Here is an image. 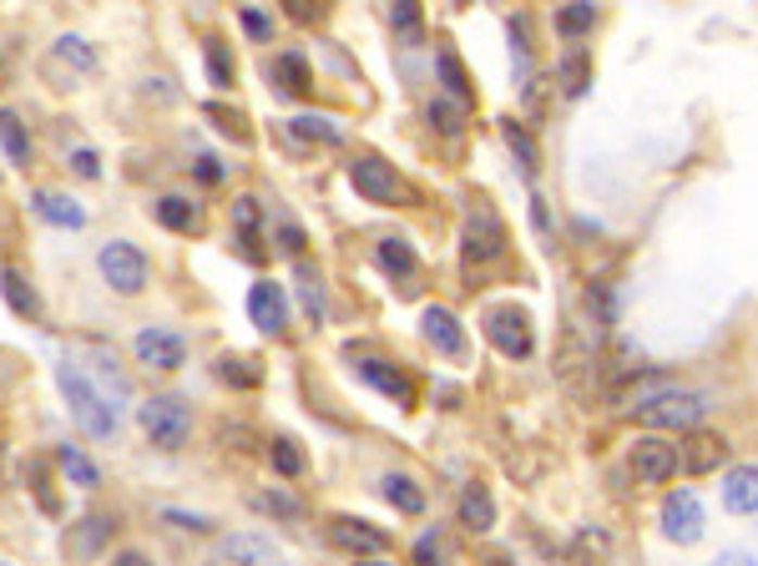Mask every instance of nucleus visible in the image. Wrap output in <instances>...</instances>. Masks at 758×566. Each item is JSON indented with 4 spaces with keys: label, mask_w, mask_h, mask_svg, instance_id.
I'll use <instances>...</instances> for the list:
<instances>
[{
    "label": "nucleus",
    "mask_w": 758,
    "mask_h": 566,
    "mask_svg": "<svg viewBox=\"0 0 758 566\" xmlns=\"http://www.w3.org/2000/svg\"><path fill=\"white\" fill-rule=\"evenodd\" d=\"M430 122H435L445 137H460V131H466V102H430Z\"/></svg>",
    "instance_id": "42"
},
{
    "label": "nucleus",
    "mask_w": 758,
    "mask_h": 566,
    "mask_svg": "<svg viewBox=\"0 0 758 566\" xmlns=\"http://www.w3.org/2000/svg\"><path fill=\"white\" fill-rule=\"evenodd\" d=\"M485 339L506 354V360H526L536 339H531V319H526L521 309H491L485 314Z\"/></svg>",
    "instance_id": "8"
},
{
    "label": "nucleus",
    "mask_w": 758,
    "mask_h": 566,
    "mask_svg": "<svg viewBox=\"0 0 758 566\" xmlns=\"http://www.w3.org/2000/svg\"><path fill=\"white\" fill-rule=\"evenodd\" d=\"M415 566H445V541H440L435 531H425V537L415 541Z\"/></svg>",
    "instance_id": "45"
},
{
    "label": "nucleus",
    "mask_w": 758,
    "mask_h": 566,
    "mask_svg": "<svg viewBox=\"0 0 758 566\" xmlns=\"http://www.w3.org/2000/svg\"><path fill=\"white\" fill-rule=\"evenodd\" d=\"M375 263L390 278H409L415 268H420V259H415V248H409L405 238H379V243H375Z\"/></svg>",
    "instance_id": "25"
},
{
    "label": "nucleus",
    "mask_w": 758,
    "mask_h": 566,
    "mask_svg": "<svg viewBox=\"0 0 758 566\" xmlns=\"http://www.w3.org/2000/svg\"><path fill=\"white\" fill-rule=\"evenodd\" d=\"M379 486H384V501H390L394 511H405V516H420V511H425V491L415 486V476H394V470H390Z\"/></svg>",
    "instance_id": "30"
},
{
    "label": "nucleus",
    "mask_w": 758,
    "mask_h": 566,
    "mask_svg": "<svg viewBox=\"0 0 758 566\" xmlns=\"http://www.w3.org/2000/svg\"><path fill=\"white\" fill-rule=\"evenodd\" d=\"M455 516H460V526H466V531H476V537L496 526V501H491V491H485L481 480H470L466 491H460V506H455Z\"/></svg>",
    "instance_id": "21"
},
{
    "label": "nucleus",
    "mask_w": 758,
    "mask_h": 566,
    "mask_svg": "<svg viewBox=\"0 0 758 566\" xmlns=\"http://www.w3.org/2000/svg\"><path fill=\"white\" fill-rule=\"evenodd\" d=\"M586 76H592L586 56H582V51H571V56L561 61V81H567V97H582V91H586Z\"/></svg>",
    "instance_id": "43"
},
{
    "label": "nucleus",
    "mask_w": 758,
    "mask_h": 566,
    "mask_svg": "<svg viewBox=\"0 0 758 566\" xmlns=\"http://www.w3.org/2000/svg\"><path fill=\"white\" fill-rule=\"evenodd\" d=\"M723 506L738 516H758V465H733L723 476Z\"/></svg>",
    "instance_id": "19"
},
{
    "label": "nucleus",
    "mask_w": 758,
    "mask_h": 566,
    "mask_svg": "<svg viewBox=\"0 0 758 566\" xmlns=\"http://www.w3.org/2000/svg\"><path fill=\"white\" fill-rule=\"evenodd\" d=\"M289 131L299 137V142H319V147H339V142H344V131H339L329 116H319V112H299L289 122Z\"/></svg>",
    "instance_id": "28"
},
{
    "label": "nucleus",
    "mask_w": 758,
    "mask_h": 566,
    "mask_svg": "<svg viewBox=\"0 0 758 566\" xmlns=\"http://www.w3.org/2000/svg\"><path fill=\"white\" fill-rule=\"evenodd\" d=\"M253 506H258L263 516H278V521H299V516H304V506H299L289 491H258Z\"/></svg>",
    "instance_id": "40"
},
{
    "label": "nucleus",
    "mask_w": 758,
    "mask_h": 566,
    "mask_svg": "<svg viewBox=\"0 0 758 566\" xmlns=\"http://www.w3.org/2000/svg\"><path fill=\"white\" fill-rule=\"evenodd\" d=\"M708 410H713V394L672 385L668 394H657L653 405H642V410H637V420L647 425V430H693V425H698Z\"/></svg>",
    "instance_id": "3"
},
{
    "label": "nucleus",
    "mask_w": 758,
    "mask_h": 566,
    "mask_svg": "<svg viewBox=\"0 0 758 566\" xmlns=\"http://www.w3.org/2000/svg\"><path fill=\"white\" fill-rule=\"evenodd\" d=\"M162 521L182 526V531H207V516H188V511H162Z\"/></svg>",
    "instance_id": "51"
},
{
    "label": "nucleus",
    "mask_w": 758,
    "mask_h": 566,
    "mask_svg": "<svg viewBox=\"0 0 758 566\" xmlns=\"http://www.w3.org/2000/svg\"><path fill=\"white\" fill-rule=\"evenodd\" d=\"M157 223L167 232H198L203 228V207L192 203V198H177V192H167V198H157Z\"/></svg>",
    "instance_id": "23"
},
{
    "label": "nucleus",
    "mask_w": 758,
    "mask_h": 566,
    "mask_svg": "<svg viewBox=\"0 0 758 566\" xmlns=\"http://www.w3.org/2000/svg\"><path fill=\"white\" fill-rule=\"evenodd\" d=\"M97 268H102V278L112 284L117 293H142L147 289V253L137 243H127V238H112V243L97 253Z\"/></svg>",
    "instance_id": "5"
},
{
    "label": "nucleus",
    "mask_w": 758,
    "mask_h": 566,
    "mask_svg": "<svg viewBox=\"0 0 758 566\" xmlns=\"http://www.w3.org/2000/svg\"><path fill=\"white\" fill-rule=\"evenodd\" d=\"M72 360L87 369L91 385H97V390L112 400V410L122 415V410H127V400H131V385H127V375L117 369V354H112L106 344H97V339H81V344L72 349Z\"/></svg>",
    "instance_id": "4"
},
{
    "label": "nucleus",
    "mask_w": 758,
    "mask_h": 566,
    "mask_svg": "<svg viewBox=\"0 0 758 566\" xmlns=\"http://www.w3.org/2000/svg\"><path fill=\"white\" fill-rule=\"evenodd\" d=\"M203 116H213V127L223 131V137H233V142H249L253 131H249V116L238 112V106H223V102H207Z\"/></svg>",
    "instance_id": "37"
},
{
    "label": "nucleus",
    "mask_w": 758,
    "mask_h": 566,
    "mask_svg": "<svg viewBox=\"0 0 758 566\" xmlns=\"http://www.w3.org/2000/svg\"><path fill=\"white\" fill-rule=\"evenodd\" d=\"M218 379L223 385H233V390H253L263 379V369H258V360H249V354H218Z\"/></svg>",
    "instance_id": "32"
},
{
    "label": "nucleus",
    "mask_w": 758,
    "mask_h": 566,
    "mask_svg": "<svg viewBox=\"0 0 758 566\" xmlns=\"http://www.w3.org/2000/svg\"><path fill=\"white\" fill-rule=\"evenodd\" d=\"M501 131H506V142H510V152H516V162H521L526 173H536V167H541V162H536V142L526 137L521 122H501Z\"/></svg>",
    "instance_id": "41"
},
{
    "label": "nucleus",
    "mask_w": 758,
    "mask_h": 566,
    "mask_svg": "<svg viewBox=\"0 0 758 566\" xmlns=\"http://www.w3.org/2000/svg\"><path fill=\"white\" fill-rule=\"evenodd\" d=\"M293 278H299V304H304V314L319 324L324 319V278H319V268H314L308 259H299Z\"/></svg>",
    "instance_id": "31"
},
{
    "label": "nucleus",
    "mask_w": 758,
    "mask_h": 566,
    "mask_svg": "<svg viewBox=\"0 0 758 566\" xmlns=\"http://www.w3.org/2000/svg\"><path fill=\"white\" fill-rule=\"evenodd\" d=\"M354 369H359V379H365L369 390H379L384 400H394L400 410L415 405V385H409L405 369H394V364H384V360H359Z\"/></svg>",
    "instance_id": "15"
},
{
    "label": "nucleus",
    "mask_w": 758,
    "mask_h": 566,
    "mask_svg": "<svg viewBox=\"0 0 758 566\" xmlns=\"http://www.w3.org/2000/svg\"><path fill=\"white\" fill-rule=\"evenodd\" d=\"M662 531L672 541H698L703 537V501L693 491H668L662 495Z\"/></svg>",
    "instance_id": "13"
},
{
    "label": "nucleus",
    "mask_w": 758,
    "mask_h": 566,
    "mask_svg": "<svg viewBox=\"0 0 758 566\" xmlns=\"http://www.w3.org/2000/svg\"><path fill=\"white\" fill-rule=\"evenodd\" d=\"M597 26V5H592V0H571L567 11L556 15V30H561V36H582V30H592Z\"/></svg>",
    "instance_id": "39"
},
{
    "label": "nucleus",
    "mask_w": 758,
    "mask_h": 566,
    "mask_svg": "<svg viewBox=\"0 0 758 566\" xmlns=\"http://www.w3.org/2000/svg\"><path fill=\"white\" fill-rule=\"evenodd\" d=\"M420 335L430 339L445 360H460V354H466V329H460V319H455L451 309H425V314H420Z\"/></svg>",
    "instance_id": "17"
},
{
    "label": "nucleus",
    "mask_w": 758,
    "mask_h": 566,
    "mask_svg": "<svg viewBox=\"0 0 758 566\" xmlns=\"http://www.w3.org/2000/svg\"><path fill=\"white\" fill-rule=\"evenodd\" d=\"M56 385H61V394H66V410H72V420L81 425V436H91V440H112V436H117L122 415L112 410V400H106V394L91 385V375L72 360V354L56 364Z\"/></svg>",
    "instance_id": "1"
},
{
    "label": "nucleus",
    "mask_w": 758,
    "mask_h": 566,
    "mask_svg": "<svg viewBox=\"0 0 758 566\" xmlns=\"http://www.w3.org/2000/svg\"><path fill=\"white\" fill-rule=\"evenodd\" d=\"M329 541H334L339 552H350V556H379V552H390V537H384L379 526L359 521V516H329Z\"/></svg>",
    "instance_id": "10"
},
{
    "label": "nucleus",
    "mask_w": 758,
    "mask_h": 566,
    "mask_svg": "<svg viewBox=\"0 0 758 566\" xmlns=\"http://www.w3.org/2000/svg\"><path fill=\"white\" fill-rule=\"evenodd\" d=\"M30 207H36L46 223H56V228H81V223H87V213H81L66 192H51V188L30 192Z\"/></svg>",
    "instance_id": "24"
},
{
    "label": "nucleus",
    "mask_w": 758,
    "mask_h": 566,
    "mask_svg": "<svg viewBox=\"0 0 758 566\" xmlns=\"http://www.w3.org/2000/svg\"><path fill=\"white\" fill-rule=\"evenodd\" d=\"M192 173L203 177V183H223V167H218V158H207V152H198V158H192Z\"/></svg>",
    "instance_id": "50"
},
{
    "label": "nucleus",
    "mask_w": 758,
    "mask_h": 566,
    "mask_svg": "<svg viewBox=\"0 0 758 566\" xmlns=\"http://www.w3.org/2000/svg\"><path fill=\"white\" fill-rule=\"evenodd\" d=\"M440 81H445V91H451L455 102H466L470 106V97H476V87H470L466 81V66H460V56H455V51H440Z\"/></svg>",
    "instance_id": "36"
},
{
    "label": "nucleus",
    "mask_w": 758,
    "mask_h": 566,
    "mask_svg": "<svg viewBox=\"0 0 758 566\" xmlns=\"http://www.w3.org/2000/svg\"><path fill=\"white\" fill-rule=\"evenodd\" d=\"M66 167H72L76 177H87V183H97V177H102V158H97L91 147H76L72 158H66Z\"/></svg>",
    "instance_id": "46"
},
{
    "label": "nucleus",
    "mask_w": 758,
    "mask_h": 566,
    "mask_svg": "<svg viewBox=\"0 0 758 566\" xmlns=\"http://www.w3.org/2000/svg\"><path fill=\"white\" fill-rule=\"evenodd\" d=\"M632 470H637L642 486H662V480L678 476V445H668L662 436H642L632 445Z\"/></svg>",
    "instance_id": "11"
},
{
    "label": "nucleus",
    "mask_w": 758,
    "mask_h": 566,
    "mask_svg": "<svg viewBox=\"0 0 758 566\" xmlns=\"http://www.w3.org/2000/svg\"><path fill=\"white\" fill-rule=\"evenodd\" d=\"M460 253H466V263H491L506 253V228H501V218L485 203L466 218V248Z\"/></svg>",
    "instance_id": "9"
},
{
    "label": "nucleus",
    "mask_w": 758,
    "mask_h": 566,
    "mask_svg": "<svg viewBox=\"0 0 758 566\" xmlns=\"http://www.w3.org/2000/svg\"><path fill=\"white\" fill-rule=\"evenodd\" d=\"M0 299H5V304H11V314H21V319H30V324H41V319H46L41 293L30 289L26 278L15 274V268H0Z\"/></svg>",
    "instance_id": "20"
},
{
    "label": "nucleus",
    "mask_w": 758,
    "mask_h": 566,
    "mask_svg": "<svg viewBox=\"0 0 758 566\" xmlns=\"http://www.w3.org/2000/svg\"><path fill=\"white\" fill-rule=\"evenodd\" d=\"M56 465L72 476V486H81V491H97V486H102V470H97V461H91L81 445H61Z\"/></svg>",
    "instance_id": "27"
},
{
    "label": "nucleus",
    "mask_w": 758,
    "mask_h": 566,
    "mask_svg": "<svg viewBox=\"0 0 758 566\" xmlns=\"http://www.w3.org/2000/svg\"><path fill=\"white\" fill-rule=\"evenodd\" d=\"M238 21H243V30H249V41H274V21H268L263 11L243 5V11H238Z\"/></svg>",
    "instance_id": "47"
},
{
    "label": "nucleus",
    "mask_w": 758,
    "mask_h": 566,
    "mask_svg": "<svg viewBox=\"0 0 758 566\" xmlns=\"http://www.w3.org/2000/svg\"><path fill=\"white\" fill-rule=\"evenodd\" d=\"M354 566H384V562H354Z\"/></svg>",
    "instance_id": "54"
},
{
    "label": "nucleus",
    "mask_w": 758,
    "mask_h": 566,
    "mask_svg": "<svg viewBox=\"0 0 758 566\" xmlns=\"http://www.w3.org/2000/svg\"><path fill=\"white\" fill-rule=\"evenodd\" d=\"M708 566H758V556L754 552H718Z\"/></svg>",
    "instance_id": "52"
},
{
    "label": "nucleus",
    "mask_w": 758,
    "mask_h": 566,
    "mask_svg": "<svg viewBox=\"0 0 758 566\" xmlns=\"http://www.w3.org/2000/svg\"><path fill=\"white\" fill-rule=\"evenodd\" d=\"M56 66H66L72 76H91L97 72V51H91V41H81V36H61V41L51 46V56H46V72H56Z\"/></svg>",
    "instance_id": "22"
},
{
    "label": "nucleus",
    "mask_w": 758,
    "mask_h": 566,
    "mask_svg": "<svg viewBox=\"0 0 758 566\" xmlns=\"http://www.w3.org/2000/svg\"><path fill=\"white\" fill-rule=\"evenodd\" d=\"M112 566H152V556H142V552H131V546H127V552L112 556Z\"/></svg>",
    "instance_id": "53"
},
{
    "label": "nucleus",
    "mask_w": 758,
    "mask_h": 566,
    "mask_svg": "<svg viewBox=\"0 0 758 566\" xmlns=\"http://www.w3.org/2000/svg\"><path fill=\"white\" fill-rule=\"evenodd\" d=\"M268 461H274V470H278L283 480H299V476H304V451H299L289 436H278L274 445H268Z\"/></svg>",
    "instance_id": "38"
},
{
    "label": "nucleus",
    "mask_w": 758,
    "mask_h": 566,
    "mask_svg": "<svg viewBox=\"0 0 758 566\" xmlns=\"http://www.w3.org/2000/svg\"><path fill=\"white\" fill-rule=\"evenodd\" d=\"M668 390H672L668 375H642V379H628V385L617 390V405H622V410H642V405H653L657 394H668Z\"/></svg>",
    "instance_id": "29"
},
{
    "label": "nucleus",
    "mask_w": 758,
    "mask_h": 566,
    "mask_svg": "<svg viewBox=\"0 0 758 566\" xmlns=\"http://www.w3.org/2000/svg\"><path fill=\"white\" fill-rule=\"evenodd\" d=\"M203 61H207V81L218 91H228L238 81V66H233V56H228V46L218 41V36H207L203 41Z\"/></svg>",
    "instance_id": "34"
},
{
    "label": "nucleus",
    "mask_w": 758,
    "mask_h": 566,
    "mask_svg": "<svg viewBox=\"0 0 758 566\" xmlns=\"http://www.w3.org/2000/svg\"><path fill=\"white\" fill-rule=\"evenodd\" d=\"M203 566H283V552L263 531H238V537H223L203 556Z\"/></svg>",
    "instance_id": "7"
},
{
    "label": "nucleus",
    "mask_w": 758,
    "mask_h": 566,
    "mask_svg": "<svg viewBox=\"0 0 758 566\" xmlns=\"http://www.w3.org/2000/svg\"><path fill=\"white\" fill-rule=\"evenodd\" d=\"M390 26H394V36L405 46H415L425 36V26H420V0H390Z\"/></svg>",
    "instance_id": "35"
},
{
    "label": "nucleus",
    "mask_w": 758,
    "mask_h": 566,
    "mask_svg": "<svg viewBox=\"0 0 758 566\" xmlns=\"http://www.w3.org/2000/svg\"><path fill=\"white\" fill-rule=\"evenodd\" d=\"M350 183L365 203H379V207L405 203V183H400V173L384 158H369V152L365 158H350Z\"/></svg>",
    "instance_id": "6"
},
{
    "label": "nucleus",
    "mask_w": 758,
    "mask_h": 566,
    "mask_svg": "<svg viewBox=\"0 0 758 566\" xmlns=\"http://www.w3.org/2000/svg\"><path fill=\"white\" fill-rule=\"evenodd\" d=\"M249 319L258 324L263 335H283L289 329V299H283V289L278 284H268V278H258L249 289Z\"/></svg>",
    "instance_id": "14"
},
{
    "label": "nucleus",
    "mask_w": 758,
    "mask_h": 566,
    "mask_svg": "<svg viewBox=\"0 0 758 566\" xmlns=\"http://www.w3.org/2000/svg\"><path fill=\"white\" fill-rule=\"evenodd\" d=\"M723 461H729V440L708 436V430H693L687 445H678V465H683L687 476H708V470H718Z\"/></svg>",
    "instance_id": "16"
},
{
    "label": "nucleus",
    "mask_w": 758,
    "mask_h": 566,
    "mask_svg": "<svg viewBox=\"0 0 758 566\" xmlns=\"http://www.w3.org/2000/svg\"><path fill=\"white\" fill-rule=\"evenodd\" d=\"M112 541V516H81V521L66 531V556L72 562H91Z\"/></svg>",
    "instance_id": "18"
},
{
    "label": "nucleus",
    "mask_w": 758,
    "mask_h": 566,
    "mask_svg": "<svg viewBox=\"0 0 758 566\" xmlns=\"http://www.w3.org/2000/svg\"><path fill=\"white\" fill-rule=\"evenodd\" d=\"M0 566H11V562H0Z\"/></svg>",
    "instance_id": "55"
},
{
    "label": "nucleus",
    "mask_w": 758,
    "mask_h": 566,
    "mask_svg": "<svg viewBox=\"0 0 758 566\" xmlns=\"http://www.w3.org/2000/svg\"><path fill=\"white\" fill-rule=\"evenodd\" d=\"M137 420H142L147 440H152L157 451H182L192 436V410L182 405L177 394H152V400H142Z\"/></svg>",
    "instance_id": "2"
},
{
    "label": "nucleus",
    "mask_w": 758,
    "mask_h": 566,
    "mask_svg": "<svg viewBox=\"0 0 758 566\" xmlns=\"http://www.w3.org/2000/svg\"><path fill=\"white\" fill-rule=\"evenodd\" d=\"M0 147H5V158H11L15 167H26V162H30V137H26V122H21V116H15L11 106L0 112Z\"/></svg>",
    "instance_id": "33"
},
{
    "label": "nucleus",
    "mask_w": 758,
    "mask_h": 566,
    "mask_svg": "<svg viewBox=\"0 0 758 566\" xmlns=\"http://www.w3.org/2000/svg\"><path fill=\"white\" fill-rule=\"evenodd\" d=\"M278 81V91H289V97H304L308 81H314V72H308V61L299 56V51H283V56H274V72H268Z\"/></svg>",
    "instance_id": "26"
},
{
    "label": "nucleus",
    "mask_w": 758,
    "mask_h": 566,
    "mask_svg": "<svg viewBox=\"0 0 758 566\" xmlns=\"http://www.w3.org/2000/svg\"><path fill=\"white\" fill-rule=\"evenodd\" d=\"M233 223H238V238H243V243H258V203H253V198H238L233 203Z\"/></svg>",
    "instance_id": "44"
},
{
    "label": "nucleus",
    "mask_w": 758,
    "mask_h": 566,
    "mask_svg": "<svg viewBox=\"0 0 758 566\" xmlns=\"http://www.w3.org/2000/svg\"><path fill=\"white\" fill-rule=\"evenodd\" d=\"M283 11H289V21L308 26V21H319L324 15V0H283Z\"/></svg>",
    "instance_id": "48"
},
{
    "label": "nucleus",
    "mask_w": 758,
    "mask_h": 566,
    "mask_svg": "<svg viewBox=\"0 0 758 566\" xmlns=\"http://www.w3.org/2000/svg\"><path fill=\"white\" fill-rule=\"evenodd\" d=\"M278 248L299 259V253H304V228H299V223H283V228H278Z\"/></svg>",
    "instance_id": "49"
},
{
    "label": "nucleus",
    "mask_w": 758,
    "mask_h": 566,
    "mask_svg": "<svg viewBox=\"0 0 758 566\" xmlns=\"http://www.w3.org/2000/svg\"><path fill=\"white\" fill-rule=\"evenodd\" d=\"M131 354L147 369H177V364L188 360V339L173 335V329H142V335L131 339Z\"/></svg>",
    "instance_id": "12"
}]
</instances>
